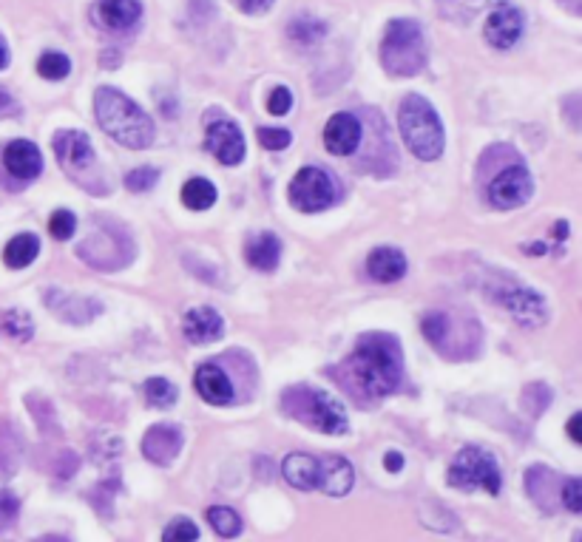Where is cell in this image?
I'll return each mask as SVG.
<instances>
[{
	"instance_id": "1",
	"label": "cell",
	"mask_w": 582,
	"mask_h": 542,
	"mask_svg": "<svg viewBox=\"0 0 582 542\" xmlns=\"http://www.w3.org/2000/svg\"><path fill=\"white\" fill-rule=\"evenodd\" d=\"M341 375L358 395L370 401L387 398L404 381V355L398 341L384 333L358 338L353 355L341 367Z\"/></svg>"
},
{
	"instance_id": "2",
	"label": "cell",
	"mask_w": 582,
	"mask_h": 542,
	"mask_svg": "<svg viewBox=\"0 0 582 542\" xmlns=\"http://www.w3.org/2000/svg\"><path fill=\"white\" fill-rule=\"evenodd\" d=\"M94 114H97L100 128L106 131L111 140L120 142L123 148L142 151V148H151L154 140H157L154 120L134 100H128L120 88H97V94H94Z\"/></svg>"
},
{
	"instance_id": "3",
	"label": "cell",
	"mask_w": 582,
	"mask_h": 542,
	"mask_svg": "<svg viewBox=\"0 0 582 542\" xmlns=\"http://www.w3.org/2000/svg\"><path fill=\"white\" fill-rule=\"evenodd\" d=\"M398 125H401V137L406 148L421 159V162H435L443 154L446 134L443 123L435 111V105L429 103L421 94H406L404 103L398 108Z\"/></svg>"
},
{
	"instance_id": "4",
	"label": "cell",
	"mask_w": 582,
	"mask_h": 542,
	"mask_svg": "<svg viewBox=\"0 0 582 542\" xmlns=\"http://www.w3.org/2000/svg\"><path fill=\"white\" fill-rule=\"evenodd\" d=\"M284 412L290 418L301 420L304 426H313L324 435H347L350 420L341 401H336L330 392L316 386H293L282 395Z\"/></svg>"
},
{
	"instance_id": "5",
	"label": "cell",
	"mask_w": 582,
	"mask_h": 542,
	"mask_svg": "<svg viewBox=\"0 0 582 542\" xmlns=\"http://www.w3.org/2000/svg\"><path fill=\"white\" fill-rule=\"evenodd\" d=\"M381 63L392 77H415L426 66V37L412 18L389 20L381 40Z\"/></svg>"
},
{
	"instance_id": "6",
	"label": "cell",
	"mask_w": 582,
	"mask_h": 542,
	"mask_svg": "<svg viewBox=\"0 0 582 542\" xmlns=\"http://www.w3.org/2000/svg\"><path fill=\"white\" fill-rule=\"evenodd\" d=\"M54 154L60 159V168L80 185V188H89L97 193L94 185H106V179L100 174V165H97V154H94V145H91L89 134L83 131H57L54 134Z\"/></svg>"
},
{
	"instance_id": "7",
	"label": "cell",
	"mask_w": 582,
	"mask_h": 542,
	"mask_svg": "<svg viewBox=\"0 0 582 542\" xmlns=\"http://www.w3.org/2000/svg\"><path fill=\"white\" fill-rule=\"evenodd\" d=\"M446 480H449V486L460 491L500 494V489H503V474H500L497 460L489 452H483L480 446L460 449L458 457L449 466V472H446Z\"/></svg>"
},
{
	"instance_id": "8",
	"label": "cell",
	"mask_w": 582,
	"mask_h": 542,
	"mask_svg": "<svg viewBox=\"0 0 582 542\" xmlns=\"http://www.w3.org/2000/svg\"><path fill=\"white\" fill-rule=\"evenodd\" d=\"M83 262L94 264L100 270H120L134 259V245L125 236L123 228H111V222H106V228L91 230V236L77 247Z\"/></svg>"
},
{
	"instance_id": "9",
	"label": "cell",
	"mask_w": 582,
	"mask_h": 542,
	"mask_svg": "<svg viewBox=\"0 0 582 542\" xmlns=\"http://www.w3.org/2000/svg\"><path fill=\"white\" fill-rule=\"evenodd\" d=\"M290 202L301 213H318L336 202V182L321 168H301L290 182Z\"/></svg>"
},
{
	"instance_id": "10",
	"label": "cell",
	"mask_w": 582,
	"mask_h": 542,
	"mask_svg": "<svg viewBox=\"0 0 582 542\" xmlns=\"http://www.w3.org/2000/svg\"><path fill=\"white\" fill-rule=\"evenodd\" d=\"M534 193V179H531L526 165H509L506 171L494 176L489 185V202L500 210L523 208Z\"/></svg>"
},
{
	"instance_id": "11",
	"label": "cell",
	"mask_w": 582,
	"mask_h": 542,
	"mask_svg": "<svg viewBox=\"0 0 582 542\" xmlns=\"http://www.w3.org/2000/svg\"><path fill=\"white\" fill-rule=\"evenodd\" d=\"M523 29H526L523 9H520V6H514V3H509V0H503V3H497V6H494V12L486 18V29H483V35H486V40H489V46L500 49V52H506V49H512L514 43L523 37Z\"/></svg>"
},
{
	"instance_id": "12",
	"label": "cell",
	"mask_w": 582,
	"mask_h": 542,
	"mask_svg": "<svg viewBox=\"0 0 582 542\" xmlns=\"http://www.w3.org/2000/svg\"><path fill=\"white\" fill-rule=\"evenodd\" d=\"M43 301L66 324H89V321H94L97 315L103 313V301L89 296H74V293H66L60 287H49Z\"/></svg>"
},
{
	"instance_id": "13",
	"label": "cell",
	"mask_w": 582,
	"mask_h": 542,
	"mask_svg": "<svg viewBox=\"0 0 582 542\" xmlns=\"http://www.w3.org/2000/svg\"><path fill=\"white\" fill-rule=\"evenodd\" d=\"M500 304L509 310L517 324L523 327H540L548 321L546 301L540 293H534L529 287H512L506 293H500Z\"/></svg>"
},
{
	"instance_id": "14",
	"label": "cell",
	"mask_w": 582,
	"mask_h": 542,
	"mask_svg": "<svg viewBox=\"0 0 582 542\" xmlns=\"http://www.w3.org/2000/svg\"><path fill=\"white\" fill-rule=\"evenodd\" d=\"M182 452V429L174 423H157L142 438V455L157 466H171Z\"/></svg>"
},
{
	"instance_id": "15",
	"label": "cell",
	"mask_w": 582,
	"mask_h": 542,
	"mask_svg": "<svg viewBox=\"0 0 582 542\" xmlns=\"http://www.w3.org/2000/svg\"><path fill=\"white\" fill-rule=\"evenodd\" d=\"M361 120L353 114H336L330 117L324 125V148L333 154V157H353L361 145Z\"/></svg>"
},
{
	"instance_id": "16",
	"label": "cell",
	"mask_w": 582,
	"mask_h": 542,
	"mask_svg": "<svg viewBox=\"0 0 582 542\" xmlns=\"http://www.w3.org/2000/svg\"><path fill=\"white\" fill-rule=\"evenodd\" d=\"M208 151L219 159L222 165H239L245 159V137L239 125L230 120H219L208 128Z\"/></svg>"
},
{
	"instance_id": "17",
	"label": "cell",
	"mask_w": 582,
	"mask_h": 542,
	"mask_svg": "<svg viewBox=\"0 0 582 542\" xmlns=\"http://www.w3.org/2000/svg\"><path fill=\"white\" fill-rule=\"evenodd\" d=\"M3 165L6 171L20 179V182H32L43 174V157L40 148L29 140H15L3 148Z\"/></svg>"
},
{
	"instance_id": "18",
	"label": "cell",
	"mask_w": 582,
	"mask_h": 542,
	"mask_svg": "<svg viewBox=\"0 0 582 542\" xmlns=\"http://www.w3.org/2000/svg\"><path fill=\"white\" fill-rule=\"evenodd\" d=\"M355 483L353 466L338 455L318 457V489L330 497H344L350 494Z\"/></svg>"
},
{
	"instance_id": "19",
	"label": "cell",
	"mask_w": 582,
	"mask_h": 542,
	"mask_svg": "<svg viewBox=\"0 0 582 542\" xmlns=\"http://www.w3.org/2000/svg\"><path fill=\"white\" fill-rule=\"evenodd\" d=\"M182 333L191 344H211V341H219L222 333H225V321L222 315L216 313L213 307H194L185 313V321H182Z\"/></svg>"
},
{
	"instance_id": "20",
	"label": "cell",
	"mask_w": 582,
	"mask_h": 542,
	"mask_svg": "<svg viewBox=\"0 0 582 542\" xmlns=\"http://www.w3.org/2000/svg\"><path fill=\"white\" fill-rule=\"evenodd\" d=\"M196 392L213 406H228L233 401V381L219 364H202L194 375Z\"/></svg>"
},
{
	"instance_id": "21",
	"label": "cell",
	"mask_w": 582,
	"mask_h": 542,
	"mask_svg": "<svg viewBox=\"0 0 582 542\" xmlns=\"http://www.w3.org/2000/svg\"><path fill=\"white\" fill-rule=\"evenodd\" d=\"M94 18L103 29L111 32H125L131 26H137L142 18V6L137 0H100L94 6Z\"/></svg>"
},
{
	"instance_id": "22",
	"label": "cell",
	"mask_w": 582,
	"mask_h": 542,
	"mask_svg": "<svg viewBox=\"0 0 582 542\" xmlns=\"http://www.w3.org/2000/svg\"><path fill=\"white\" fill-rule=\"evenodd\" d=\"M245 256L253 270H259V273H273V270L279 267V259H282V242H279V236L270 233V230L253 233V236L247 239Z\"/></svg>"
},
{
	"instance_id": "23",
	"label": "cell",
	"mask_w": 582,
	"mask_h": 542,
	"mask_svg": "<svg viewBox=\"0 0 582 542\" xmlns=\"http://www.w3.org/2000/svg\"><path fill=\"white\" fill-rule=\"evenodd\" d=\"M406 256L398 247H375L367 259V273L381 284H392V281L404 279L406 276Z\"/></svg>"
},
{
	"instance_id": "24",
	"label": "cell",
	"mask_w": 582,
	"mask_h": 542,
	"mask_svg": "<svg viewBox=\"0 0 582 542\" xmlns=\"http://www.w3.org/2000/svg\"><path fill=\"white\" fill-rule=\"evenodd\" d=\"M282 474L293 489L299 491L318 489V457L304 455V452L287 455L282 463Z\"/></svg>"
},
{
	"instance_id": "25",
	"label": "cell",
	"mask_w": 582,
	"mask_h": 542,
	"mask_svg": "<svg viewBox=\"0 0 582 542\" xmlns=\"http://www.w3.org/2000/svg\"><path fill=\"white\" fill-rule=\"evenodd\" d=\"M37 256H40V239H37L35 233H20L3 250V262H6V267H12V270L29 267Z\"/></svg>"
},
{
	"instance_id": "26",
	"label": "cell",
	"mask_w": 582,
	"mask_h": 542,
	"mask_svg": "<svg viewBox=\"0 0 582 542\" xmlns=\"http://www.w3.org/2000/svg\"><path fill=\"white\" fill-rule=\"evenodd\" d=\"M182 205L191 210H208L216 205V188H213L211 179L205 176H194L185 182L182 188Z\"/></svg>"
},
{
	"instance_id": "27",
	"label": "cell",
	"mask_w": 582,
	"mask_h": 542,
	"mask_svg": "<svg viewBox=\"0 0 582 542\" xmlns=\"http://www.w3.org/2000/svg\"><path fill=\"white\" fill-rule=\"evenodd\" d=\"M526 486H529V494L537 500V503H543V506H548L557 494H551V489H560L557 486V477H554V472L551 469H546V466H534V469H529V474H526Z\"/></svg>"
},
{
	"instance_id": "28",
	"label": "cell",
	"mask_w": 582,
	"mask_h": 542,
	"mask_svg": "<svg viewBox=\"0 0 582 542\" xmlns=\"http://www.w3.org/2000/svg\"><path fill=\"white\" fill-rule=\"evenodd\" d=\"M0 330L9 338H15L18 344H26L35 335V321L23 310H6V313L0 315Z\"/></svg>"
},
{
	"instance_id": "29",
	"label": "cell",
	"mask_w": 582,
	"mask_h": 542,
	"mask_svg": "<svg viewBox=\"0 0 582 542\" xmlns=\"http://www.w3.org/2000/svg\"><path fill=\"white\" fill-rule=\"evenodd\" d=\"M142 392H145L148 403H151V406H159V409L174 406L179 398L177 386L171 384V381H165V378H148L145 386H142Z\"/></svg>"
},
{
	"instance_id": "30",
	"label": "cell",
	"mask_w": 582,
	"mask_h": 542,
	"mask_svg": "<svg viewBox=\"0 0 582 542\" xmlns=\"http://www.w3.org/2000/svg\"><path fill=\"white\" fill-rule=\"evenodd\" d=\"M208 523L213 525V531H216L219 537H236V534L242 531V520H239V514L228 506L208 508Z\"/></svg>"
},
{
	"instance_id": "31",
	"label": "cell",
	"mask_w": 582,
	"mask_h": 542,
	"mask_svg": "<svg viewBox=\"0 0 582 542\" xmlns=\"http://www.w3.org/2000/svg\"><path fill=\"white\" fill-rule=\"evenodd\" d=\"M71 71V60L60 52H46L37 60V74L43 80H66Z\"/></svg>"
},
{
	"instance_id": "32",
	"label": "cell",
	"mask_w": 582,
	"mask_h": 542,
	"mask_svg": "<svg viewBox=\"0 0 582 542\" xmlns=\"http://www.w3.org/2000/svg\"><path fill=\"white\" fill-rule=\"evenodd\" d=\"M324 32H327V26H324L321 20L299 18V20H293V23H290V37H293V40H299L301 46H310V43L321 40V37H324Z\"/></svg>"
},
{
	"instance_id": "33",
	"label": "cell",
	"mask_w": 582,
	"mask_h": 542,
	"mask_svg": "<svg viewBox=\"0 0 582 542\" xmlns=\"http://www.w3.org/2000/svg\"><path fill=\"white\" fill-rule=\"evenodd\" d=\"M159 182V171L151 168V165H142V168H134L125 174V188L131 193H145L151 191L154 185Z\"/></svg>"
},
{
	"instance_id": "34",
	"label": "cell",
	"mask_w": 582,
	"mask_h": 542,
	"mask_svg": "<svg viewBox=\"0 0 582 542\" xmlns=\"http://www.w3.org/2000/svg\"><path fill=\"white\" fill-rule=\"evenodd\" d=\"M49 230H52V236L57 242H66L77 230V216L71 210H54L52 219H49Z\"/></svg>"
},
{
	"instance_id": "35",
	"label": "cell",
	"mask_w": 582,
	"mask_h": 542,
	"mask_svg": "<svg viewBox=\"0 0 582 542\" xmlns=\"http://www.w3.org/2000/svg\"><path fill=\"white\" fill-rule=\"evenodd\" d=\"M162 540L165 542H174V540H188L194 542L199 540V528H196L188 517H177V520H171L168 528L162 531Z\"/></svg>"
},
{
	"instance_id": "36",
	"label": "cell",
	"mask_w": 582,
	"mask_h": 542,
	"mask_svg": "<svg viewBox=\"0 0 582 542\" xmlns=\"http://www.w3.org/2000/svg\"><path fill=\"white\" fill-rule=\"evenodd\" d=\"M20 517V500L12 491H0V531L12 528Z\"/></svg>"
},
{
	"instance_id": "37",
	"label": "cell",
	"mask_w": 582,
	"mask_h": 542,
	"mask_svg": "<svg viewBox=\"0 0 582 542\" xmlns=\"http://www.w3.org/2000/svg\"><path fill=\"white\" fill-rule=\"evenodd\" d=\"M560 500L568 511L580 514L582 511V483L580 477H568L563 486H560Z\"/></svg>"
},
{
	"instance_id": "38",
	"label": "cell",
	"mask_w": 582,
	"mask_h": 542,
	"mask_svg": "<svg viewBox=\"0 0 582 542\" xmlns=\"http://www.w3.org/2000/svg\"><path fill=\"white\" fill-rule=\"evenodd\" d=\"M290 108H293V91L284 86L273 88L270 97H267V111L273 117H284V114H290Z\"/></svg>"
},
{
	"instance_id": "39",
	"label": "cell",
	"mask_w": 582,
	"mask_h": 542,
	"mask_svg": "<svg viewBox=\"0 0 582 542\" xmlns=\"http://www.w3.org/2000/svg\"><path fill=\"white\" fill-rule=\"evenodd\" d=\"M259 142L265 145L267 151H282L293 142V134L284 128H259Z\"/></svg>"
},
{
	"instance_id": "40",
	"label": "cell",
	"mask_w": 582,
	"mask_h": 542,
	"mask_svg": "<svg viewBox=\"0 0 582 542\" xmlns=\"http://www.w3.org/2000/svg\"><path fill=\"white\" fill-rule=\"evenodd\" d=\"M233 3H236V9L245 12V15H265V12L273 9L276 0H233Z\"/></svg>"
},
{
	"instance_id": "41",
	"label": "cell",
	"mask_w": 582,
	"mask_h": 542,
	"mask_svg": "<svg viewBox=\"0 0 582 542\" xmlns=\"http://www.w3.org/2000/svg\"><path fill=\"white\" fill-rule=\"evenodd\" d=\"M15 472H18V457L12 455L9 449H3V446H0V483H3V480H9Z\"/></svg>"
},
{
	"instance_id": "42",
	"label": "cell",
	"mask_w": 582,
	"mask_h": 542,
	"mask_svg": "<svg viewBox=\"0 0 582 542\" xmlns=\"http://www.w3.org/2000/svg\"><path fill=\"white\" fill-rule=\"evenodd\" d=\"M384 466H387V472H401L404 469V455L401 452H387V457H384Z\"/></svg>"
},
{
	"instance_id": "43",
	"label": "cell",
	"mask_w": 582,
	"mask_h": 542,
	"mask_svg": "<svg viewBox=\"0 0 582 542\" xmlns=\"http://www.w3.org/2000/svg\"><path fill=\"white\" fill-rule=\"evenodd\" d=\"M568 435H571V440H574V443H582V415L580 412L568 420Z\"/></svg>"
},
{
	"instance_id": "44",
	"label": "cell",
	"mask_w": 582,
	"mask_h": 542,
	"mask_svg": "<svg viewBox=\"0 0 582 542\" xmlns=\"http://www.w3.org/2000/svg\"><path fill=\"white\" fill-rule=\"evenodd\" d=\"M9 111H15V100L6 88L0 86V114H9Z\"/></svg>"
},
{
	"instance_id": "45",
	"label": "cell",
	"mask_w": 582,
	"mask_h": 542,
	"mask_svg": "<svg viewBox=\"0 0 582 542\" xmlns=\"http://www.w3.org/2000/svg\"><path fill=\"white\" fill-rule=\"evenodd\" d=\"M6 63H9V49H6V43L0 40V69H6Z\"/></svg>"
}]
</instances>
